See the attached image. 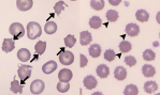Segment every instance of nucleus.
I'll return each mask as SVG.
<instances>
[{"mask_svg": "<svg viewBox=\"0 0 160 95\" xmlns=\"http://www.w3.org/2000/svg\"><path fill=\"white\" fill-rule=\"evenodd\" d=\"M42 34V28L36 21H30L27 25V36L29 40H36Z\"/></svg>", "mask_w": 160, "mask_h": 95, "instance_id": "obj_1", "label": "nucleus"}, {"mask_svg": "<svg viewBox=\"0 0 160 95\" xmlns=\"http://www.w3.org/2000/svg\"><path fill=\"white\" fill-rule=\"evenodd\" d=\"M9 32L13 36V40H19V38L25 35V29H24V26L22 24L13 23L10 26Z\"/></svg>", "mask_w": 160, "mask_h": 95, "instance_id": "obj_2", "label": "nucleus"}, {"mask_svg": "<svg viewBox=\"0 0 160 95\" xmlns=\"http://www.w3.org/2000/svg\"><path fill=\"white\" fill-rule=\"evenodd\" d=\"M31 70L32 66L31 65H21L17 70V75L21 78L22 84H25V81L31 76Z\"/></svg>", "mask_w": 160, "mask_h": 95, "instance_id": "obj_3", "label": "nucleus"}, {"mask_svg": "<svg viewBox=\"0 0 160 95\" xmlns=\"http://www.w3.org/2000/svg\"><path fill=\"white\" fill-rule=\"evenodd\" d=\"M59 61L62 65H71L74 62V55L69 50L59 53Z\"/></svg>", "mask_w": 160, "mask_h": 95, "instance_id": "obj_4", "label": "nucleus"}, {"mask_svg": "<svg viewBox=\"0 0 160 95\" xmlns=\"http://www.w3.org/2000/svg\"><path fill=\"white\" fill-rule=\"evenodd\" d=\"M44 88H45V86H44V82L42 80L36 79L30 84V92L34 95L41 94L44 91Z\"/></svg>", "mask_w": 160, "mask_h": 95, "instance_id": "obj_5", "label": "nucleus"}, {"mask_svg": "<svg viewBox=\"0 0 160 95\" xmlns=\"http://www.w3.org/2000/svg\"><path fill=\"white\" fill-rule=\"evenodd\" d=\"M33 1L32 0H17L16 7L19 11H28L32 8Z\"/></svg>", "mask_w": 160, "mask_h": 95, "instance_id": "obj_6", "label": "nucleus"}, {"mask_svg": "<svg viewBox=\"0 0 160 95\" xmlns=\"http://www.w3.org/2000/svg\"><path fill=\"white\" fill-rule=\"evenodd\" d=\"M73 77V73L71 72L69 69H62L59 72L58 74V78L60 81H63V82H69Z\"/></svg>", "mask_w": 160, "mask_h": 95, "instance_id": "obj_7", "label": "nucleus"}, {"mask_svg": "<svg viewBox=\"0 0 160 95\" xmlns=\"http://www.w3.org/2000/svg\"><path fill=\"white\" fill-rule=\"evenodd\" d=\"M83 84H84V86L86 89L88 90H92L95 89L96 87H97V79H96L95 77L92 76V75H88V76H86L84 78V80H83Z\"/></svg>", "mask_w": 160, "mask_h": 95, "instance_id": "obj_8", "label": "nucleus"}, {"mask_svg": "<svg viewBox=\"0 0 160 95\" xmlns=\"http://www.w3.org/2000/svg\"><path fill=\"white\" fill-rule=\"evenodd\" d=\"M125 31H126V34L129 35V36H137L138 34L140 33V28L139 26L137 25V24H128L126 26V29H125Z\"/></svg>", "mask_w": 160, "mask_h": 95, "instance_id": "obj_9", "label": "nucleus"}, {"mask_svg": "<svg viewBox=\"0 0 160 95\" xmlns=\"http://www.w3.org/2000/svg\"><path fill=\"white\" fill-rule=\"evenodd\" d=\"M56 69H57V63H56L55 61L51 60V61H48V62H46L42 66V72L44 74L48 75V74H52Z\"/></svg>", "mask_w": 160, "mask_h": 95, "instance_id": "obj_10", "label": "nucleus"}, {"mask_svg": "<svg viewBox=\"0 0 160 95\" xmlns=\"http://www.w3.org/2000/svg\"><path fill=\"white\" fill-rule=\"evenodd\" d=\"M92 36L89 33V31H82V32L80 33L81 45L86 46V45H88V44L92 42Z\"/></svg>", "mask_w": 160, "mask_h": 95, "instance_id": "obj_11", "label": "nucleus"}, {"mask_svg": "<svg viewBox=\"0 0 160 95\" xmlns=\"http://www.w3.org/2000/svg\"><path fill=\"white\" fill-rule=\"evenodd\" d=\"M14 48H15L14 40H11V38H4L3 43H2V50H3L4 52H11Z\"/></svg>", "mask_w": 160, "mask_h": 95, "instance_id": "obj_12", "label": "nucleus"}, {"mask_svg": "<svg viewBox=\"0 0 160 95\" xmlns=\"http://www.w3.org/2000/svg\"><path fill=\"white\" fill-rule=\"evenodd\" d=\"M114 77L116 78L117 80H119V81L126 79V77H127L126 69H124V66H117L114 70Z\"/></svg>", "mask_w": 160, "mask_h": 95, "instance_id": "obj_13", "label": "nucleus"}, {"mask_svg": "<svg viewBox=\"0 0 160 95\" xmlns=\"http://www.w3.org/2000/svg\"><path fill=\"white\" fill-rule=\"evenodd\" d=\"M31 57V53L29 52L27 48H21V49L17 52V58L22 61V62H26L30 59Z\"/></svg>", "mask_w": 160, "mask_h": 95, "instance_id": "obj_14", "label": "nucleus"}, {"mask_svg": "<svg viewBox=\"0 0 160 95\" xmlns=\"http://www.w3.org/2000/svg\"><path fill=\"white\" fill-rule=\"evenodd\" d=\"M158 90V84L155 81H147L144 84V91L147 94H152Z\"/></svg>", "mask_w": 160, "mask_h": 95, "instance_id": "obj_15", "label": "nucleus"}, {"mask_svg": "<svg viewBox=\"0 0 160 95\" xmlns=\"http://www.w3.org/2000/svg\"><path fill=\"white\" fill-rule=\"evenodd\" d=\"M96 72H97V75L100 78H107L110 74V69H109V66H107V65L100 64L99 66L97 67Z\"/></svg>", "mask_w": 160, "mask_h": 95, "instance_id": "obj_16", "label": "nucleus"}, {"mask_svg": "<svg viewBox=\"0 0 160 95\" xmlns=\"http://www.w3.org/2000/svg\"><path fill=\"white\" fill-rule=\"evenodd\" d=\"M142 74H143L145 77H148V78L152 77L156 74V70H155V67L152 66V65L145 64L143 65V67H142Z\"/></svg>", "mask_w": 160, "mask_h": 95, "instance_id": "obj_17", "label": "nucleus"}, {"mask_svg": "<svg viewBox=\"0 0 160 95\" xmlns=\"http://www.w3.org/2000/svg\"><path fill=\"white\" fill-rule=\"evenodd\" d=\"M88 52H89L90 57L98 58L101 55V47H100V45H98V44H92L89 47V49H88Z\"/></svg>", "mask_w": 160, "mask_h": 95, "instance_id": "obj_18", "label": "nucleus"}, {"mask_svg": "<svg viewBox=\"0 0 160 95\" xmlns=\"http://www.w3.org/2000/svg\"><path fill=\"white\" fill-rule=\"evenodd\" d=\"M135 17H137L139 21H141V23H146L149 19V14L145 10H138L137 14H135Z\"/></svg>", "mask_w": 160, "mask_h": 95, "instance_id": "obj_19", "label": "nucleus"}, {"mask_svg": "<svg viewBox=\"0 0 160 95\" xmlns=\"http://www.w3.org/2000/svg\"><path fill=\"white\" fill-rule=\"evenodd\" d=\"M10 91H11L12 93H15V94H22L23 93V86H21V84H19L16 79H14L13 81L11 82Z\"/></svg>", "mask_w": 160, "mask_h": 95, "instance_id": "obj_20", "label": "nucleus"}, {"mask_svg": "<svg viewBox=\"0 0 160 95\" xmlns=\"http://www.w3.org/2000/svg\"><path fill=\"white\" fill-rule=\"evenodd\" d=\"M44 31H45L48 34H54V33L57 31V25L54 21H48V23L45 24V27H44Z\"/></svg>", "mask_w": 160, "mask_h": 95, "instance_id": "obj_21", "label": "nucleus"}, {"mask_svg": "<svg viewBox=\"0 0 160 95\" xmlns=\"http://www.w3.org/2000/svg\"><path fill=\"white\" fill-rule=\"evenodd\" d=\"M88 24H89V26L92 27V29H98V28L101 27L102 20L99 16H92V17L89 19V23Z\"/></svg>", "mask_w": 160, "mask_h": 95, "instance_id": "obj_22", "label": "nucleus"}, {"mask_svg": "<svg viewBox=\"0 0 160 95\" xmlns=\"http://www.w3.org/2000/svg\"><path fill=\"white\" fill-rule=\"evenodd\" d=\"M138 94H139V89L134 84H129L124 90V95H138Z\"/></svg>", "mask_w": 160, "mask_h": 95, "instance_id": "obj_23", "label": "nucleus"}, {"mask_svg": "<svg viewBox=\"0 0 160 95\" xmlns=\"http://www.w3.org/2000/svg\"><path fill=\"white\" fill-rule=\"evenodd\" d=\"M89 3L93 10H96V11H101V10L104 8L105 2H104V0H92Z\"/></svg>", "mask_w": 160, "mask_h": 95, "instance_id": "obj_24", "label": "nucleus"}, {"mask_svg": "<svg viewBox=\"0 0 160 95\" xmlns=\"http://www.w3.org/2000/svg\"><path fill=\"white\" fill-rule=\"evenodd\" d=\"M46 49V42H43V41H39L38 43L34 46V52H36L38 55H43L45 52Z\"/></svg>", "mask_w": 160, "mask_h": 95, "instance_id": "obj_25", "label": "nucleus"}, {"mask_svg": "<svg viewBox=\"0 0 160 95\" xmlns=\"http://www.w3.org/2000/svg\"><path fill=\"white\" fill-rule=\"evenodd\" d=\"M105 16H107L108 20L113 23V21H116L118 19V12H116L115 10H109L107 12V14H105Z\"/></svg>", "mask_w": 160, "mask_h": 95, "instance_id": "obj_26", "label": "nucleus"}, {"mask_svg": "<svg viewBox=\"0 0 160 95\" xmlns=\"http://www.w3.org/2000/svg\"><path fill=\"white\" fill-rule=\"evenodd\" d=\"M131 48H132L131 43L128 42V41H122L119 44V50L122 52H129L131 50Z\"/></svg>", "mask_w": 160, "mask_h": 95, "instance_id": "obj_27", "label": "nucleus"}, {"mask_svg": "<svg viewBox=\"0 0 160 95\" xmlns=\"http://www.w3.org/2000/svg\"><path fill=\"white\" fill-rule=\"evenodd\" d=\"M69 89H70V84H69V82L60 81L57 84V91H59L60 93H66V92L69 91Z\"/></svg>", "mask_w": 160, "mask_h": 95, "instance_id": "obj_28", "label": "nucleus"}, {"mask_svg": "<svg viewBox=\"0 0 160 95\" xmlns=\"http://www.w3.org/2000/svg\"><path fill=\"white\" fill-rule=\"evenodd\" d=\"M155 58H156V55H155V52H152V49L144 50V52H143V59L145 61H154Z\"/></svg>", "mask_w": 160, "mask_h": 95, "instance_id": "obj_29", "label": "nucleus"}, {"mask_svg": "<svg viewBox=\"0 0 160 95\" xmlns=\"http://www.w3.org/2000/svg\"><path fill=\"white\" fill-rule=\"evenodd\" d=\"M75 42H76V40H75L74 35H72V34H69L65 38V45L69 48L73 47V46L75 45Z\"/></svg>", "mask_w": 160, "mask_h": 95, "instance_id": "obj_30", "label": "nucleus"}, {"mask_svg": "<svg viewBox=\"0 0 160 95\" xmlns=\"http://www.w3.org/2000/svg\"><path fill=\"white\" fill-rule=\"evenodd\" d=\"M115 56H116V53L113 49H108L107 52H104V59L107 61H109V62H112L113 60L115 59Z\"/></svg>", "mask_w": 160, "mask_h": 95, "instance_id": "obj_31", "label": "nucleus"}, {"mask_svg": "<svg viewBox=\"0 0 160 95\" xmlns=\"http://www.w3.org/2000/svg\"><path fill=\"white\" fill-rule=\"evenodd\" d=\"M65 2L63 1H58L55 3V6H54V10H55V13L58 14V15H60L61 11L63 10V8H65Z\"/></svg>", "mask_w": 160, "mask_h": 95, "instance_id": "obj_32", "label": "nucleus"}, {"mask_svg": "<svg viewBox=\"0 0 160 95\" xmlns=\"http://www.w3.org/2000/svg\"><path fill=\"white\" fill-rule=\"evenodd\" d=\"M125 63H126L128 66L132 67L137 64V59L134 57H132V56H128V57L125 58Z\"/></svg>", "mask_w": 160, "mask_h": 95, "instance_id": "obj_33", "label": "nucleus"}, {"mask_svg": "<svg viewBox=\"0 0 160 95\" xmlns=\"http://www.w3.org/2000/svg\"><path fill=\"white\" fill-rule=\"evenodd\" d=\"M87 63H88L87 58H86L84 55H82V53H81V55H80V66L81 67H85L86 65H87Z\"/></svg>", "mask_w": 160, "mask_h": 95, "instance_id": "obj_34", "label": "nucleus"}, {"mask_svg": "<svg viewBox=\"0 0 160 95\" xmlns=\"http://www.w3.org/2000/svg\"><path fill=\"white\" fill-rule=\"evenodd\" d=\"M110 4H112V6H118V4L122 2V0H110Z\"/></svg>", "mask_w": 160, "mask_h": 95, "instance_id": "obj_35", "label": "nucleus"}, {"mask_svg": "<svg viewBox=\"0 0 160 95\" xmlns=\"http://www.w3.org/2000/svg\"><path fill=\"white\" fill-rule=\"evenodd\" d=\"M159 12H158V14H157V16H156V18H157V21H158V24L160 23V20H159Z\"/></svg>", "mask_w": 160, "mask_h": 95, "instance_id": "obj_36", "label": "nucleus"}]
</instances>
